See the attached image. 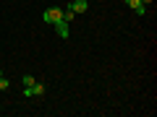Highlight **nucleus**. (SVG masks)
I'll list each match as a JSON object with an SVG mask.
<instances>
[{
  "instance_id": "8",
  "label": "nucleus",
  "mask_w": 157,
  "mask_h": 117,
  "mask_svg": "<svg viewBox=\"0 0 157 117\" xmlns=\"http://www.w3.org/2000/svg\"><path fill=\"white\" fill-rule=\"evenodd\" d=\"M21 83H24V86H34V78H32V76H24Z\"/></svg>"
},
{
  "instance_id": "7",
  "label": "nucleus",
  "mask_w": 157,
  "mask_h": 117,
  "mask_svg": "<svg viewBox=\"0 0 157 117\" xmlns=\"http://www.w3.org/2000/svg\"><path fill=\"white\" fill-rule=\"evenodd\" d=\"M11 89V81H8V78H3L0 76V91H8Z\"/></svg>"
},
{
  "instance_id": "2",
  "label": "nucleus",
  "mask_w": 157,
  "mask_h": 117,
  "mask_svg": "<svg viewBox=\"0 0 157 117\" xmlns=\"http://www.w3.org/2000/svg\"><path fill=\"white\" fill-rule=\"evenodd\" d=\"M47 91V86L45 83H37V81H34V86H24V96H26V99H32V96H42Z\"/></svg>"
},
{
  "instance_id": "4",
  "label": "nucleus",
  "mask_w": 157,
  "mask_h": 117,
  "mask_svg": "<svg viewBox=\"0 0 157 117\" xmlns=\"http://www.w3.org/2000/svg\"><path fill=\"white\" fill-rule=\"evenodd\" d=\"M52 26H55V31H58V37L60 39H68V21H58V23H52Z\"/></svg>"
},
{
  "instance_id": "6",
  "label": "nucleus",
  "mask_w": 157,
  "mask_h": 117,
  "mask_svg": "<svg viewBox=\"0 0 157 117\" xmlns=\"http://www.w3.org/2000/svg\"><path fill=\"white\" fill-rule=\"evenodd\" d=\"M73 18H76V13H73L71 8H68V11H63V21H68V23H71Z\"/></svg>"
},
{
  "instance_id": "9",
  "label": "nucleus",
  "mask_w": 157,
  "mask_h": 117,
  "mask_svg": "<svg viewBox=\"0 0 157 117\" xmlns=\"http://www.w3.org/2000/svg\"><path fill=\"white\" fill-rule=\"evenodd\" d=\"M0 76H3V73H0Z\"/></svg>"
},
{
  "instance_id": "1",
  "label": "nucleus",
  "mask_w": 157,
  "mask_h": 117,
  "mask_svg": "<svg viewBox=\"0 0 157 117\" xmlns=\"http://www.w3.org/2000/svg\"><path fill=\"white\" fill-rule=\"evenodd\" d=\"M60 18H63V11H60V8H47V11L42 13V21H45L47 26H52V23H58Z\"/></svg>"
},
{
  "instance_id": "3",
  "label": "nucleus",
  "mask_w": 157,
  "mask_h": 117,
  "mask_svg": "<svg viewBox=\"0 0 157 117\" xmlns=\"http://www.w3.org/2000/svg\"><path fill=\"white\" fill-rule=\"evenodd\" d=\"M123 3H126V5H128L131 11L136 13V16H144V13H147V5L141 3V0H123Z\"/></svg>"
},
{
  "instance_id": "5",
  "label": "nucleus",
  "mask_w": 157,
  "mask_h": 117,
  "mask_svg": "<svg viewBox=\"0 0 157 117\" xmlns=\"http://www.w3.org/2000/svg\"><path fill=\"white\" fill-rule=\"evenodd\" d=\"M68 8H71V11L76 13V16H78V13H84L86 8H89V3H86V0H73V3H71Z\"/></svg>"
}]
</instances>
